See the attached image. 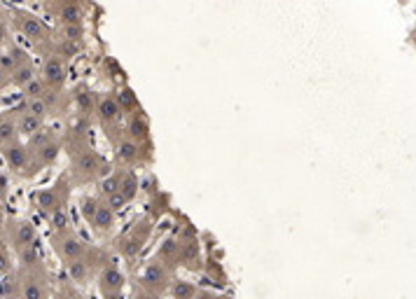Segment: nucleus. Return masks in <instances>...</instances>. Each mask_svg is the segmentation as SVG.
Wrapping results in <instances>:
<instances>
[{
	"label": "nucleus",
	"mask_w": 416,
	"mask_h": 299,
	"mask_svg": "<svg viewBox=\"0 0 416 299\" xmlns=\"http://www.w3.org/2000/svg\"><path fill=\"white\" fill-rule=\"evenodd\" d=\"M38 297H40V292H38V288H31V290H29V299H38Z\"/></svg>",
	"instance_id": "nucleus-13"
},
{
	"label": "nucleus",
	"mask_w": 416,
	"mask_h": 299,
	"mask_svg": "<svg viewBox=\"0 0 416 299\" xmlns=\"http://www.w3.org/2000/svg\"><path fill=\"white\" fill-rule=\"evenodd\" d=\"M101 110H103V115H106V117H113L117 108H115V103H113V101H108V103H103V108H101Z\"/></svg>",
	"instance_id": "nucleus-11"
},
{
	"label": "nucleus",
	"mask_w": 416,
	"mask_h": 299,
	"mask_svg": "<svg viewBox=\"0 0 416 299\" xmlns=\"http://www.w3.org/2000/svg\"><path fill=\"white\" fill-rule=\"evenodd\" d=\"M61 75H63L61 66H58L56 61H49V63H47V77H51V80H58Z\"/></svg>",
	"instance_id": "nucleus-1"
},
{
	"label": "nucleus",
	"mask_w": 416,
	"mask_h": 299,
	"mask_svg": "<svg viewBox=\"0 0 416 299\" xmlns=\"http://www.w3.org/2000/svg\"><path fill=\"white\" fill-rule=\"evenodd\" d=\"M122 154H129V157H131V154H134V147H131V145H125V147H122Z\"/></svg>",
	"instance_id": "nucleus-17"
},
{
	"label": "nucleus",
	"mask_w": 416,
	"mask_h": 299,
	"mask_svg": "<svg viewBox=\"0 0 416 299\" xmlns=\"http://www.w3.org/2000/svg\"><path fill=\"white\" fill-rule=\"evenodd\" d=\"M17 82H19V84H24V82H33V73H31L29 68L19 70V75H17Z\"/></svg>",
	"instance_id": "nucleus-7"
},
{
	"label": "nucleus",
	"mask_w": 416,
	"mask_h": 299,
	"mask_svg": "<svg viewBox=\"0 0 416 299\" xmlns=\"http://www.w3.org/2000/svg\"><path fill=\"white\" fill-rule=\"evenodd\" d=\"M96 223H99L101 227H106V225L110 223V213H106V211H99V213H96Z\"/></svg>",
	"instance_id": "nucleus-10"
},
{
	"label": "nucleus",
	"mask_w": 416,
	"mask_h": 299,
	"mask_svg": "<svg viewBox=\"0 0 416 299\" xmlns=\"http://www.w3.org/2000/svg\"><path fill=\"white\" fill-rule=\"evenodd\" d=\"M5 38V29H3V24H0V40Z\"/></svg>",
	"instance_id": "nucleus-18"
},
{
	"label": "nucleus",
	"mask_w": 416,
	"mask_h": 299,
	"mask_svg": "<svg viewBox=\"0 0 416 299\" xmlns=\"http://www.w3.org/2000/svg\"><path fill=\"white\" fill-rule=\"evenodd\" d=\"M24 29H26V33H31V35H38V33H40V24H38L35 19H26Z\"/></svg>",
	"instance_id": "nucleus-3"
},
{
	"label": "nucleus",
	"mask_w": 416,
	"mask_h": 299,
	"mask_svg": "<svg viewBox=\"0 0 416 299\" xmlns=\"http://www.w3.org/2000/svg\"><path fill=\"white\" fill-rule=\"evenodd\" d=\"M82 271H84L82 264H75V266H73V274H75L77 278H82Z\"/></svg>",
	"instance_id": "nucleus-12"
},
{
	"label": "nucleus",
	"mask_w": 416,
	"mask_h": 299,
	"mask_svg": "<svg viewBox=\"0 0 416 299\" xmlns=\"http://www.w3.org/2000/svg\"><path fill=\"white\" fill-rule=\"evenodd\" d=\"M22 129H24V131H35V129H38V117H24Z\"/></svg>",
	"instance_id": "nucleus-5"
},
{
	"label": "nucleus",
	"mask_w": 416,
	"mask_h": 299,
	"mask_svg": "<svg viewBox=\"0 0 416 299\" xmlns=\"http://www.w3.org/2000/svg\"><path fill=\"white\" fill-rule=\"evenodd\" d=\"M84 213H87V216H94V204H87V206H84Z\"/></svg>",
	"instance_id": "nucleus-15"
},
{
	"label": "nucleus",
	"mask_w": 416,
	"mask_h": 299,
	"mask_svg": "<svg viewBox=\"0 0 416 299\" xmlns=\"http://www.w3.org/2000/svg\"><path fill=\"white\" fill-rule=\"evenodd\" d=\"M77 250H80V248H77V245L75 243H70V245H66V252H70V255H75V252Z\"/></svg>",
	"instance_id": "nucleus-14"
},
{
	"label": "nucleus",
	"mask_w": 416,
	"mask_h": 299,
	"mask_svg": "<svg viewBox=\"0 0 416 299\" xmlns=\"http://www.w3.org/2000/svg\"><path fill=\"white\" fill-rule=\"evenodd\" d=\"M45 110H47L45 101H33V103H31V113H33V117H42Z\"/></svg>",
	"instance_id": "nucleus-4"
},
{
	"label": "nucleus",
	"mask_w": 416,
	"mask_h": 299,
	"mask_svg": "<svg viewBox=\"0 0 416 299\" xmlns=\"http://www.w3.org/2000/svg\"><path fill=\"white\" fill-rule=\"evenodd\" d=\"M19 236H22V241L24 243H29L31 241V239H33V232H31V227H22V232H19Z\"/></svg>",
	"instance_id": "nucleus-9"
},
{
	"label": "nucleus",
	"mask_w": 416,
	"mask_h": 299,
	"mask_svg": "<svg viewBox=\"0 0 416 299\" xmlns=\"http://www.w3.org/2000/svg\"><path fill=\"white\" fill-rule=\"evenodd\" d=\"M29 94L40 96L42 94V82H29Z\"/></svg>",
	"instance_id": "nucleus-8"
},
{
	"label": "nucleus",
	"mask_w": 416,
	"mask_h": 299,
	"mask_svg": "<svg viewBox=\"0 0 416 299\" xmlns=\"http://www.w3.org/2000/svg\"><path fill=\"white\" fill-rule=\"evenodd\" d=\"M12 134H15V127H12L10 122H3V124H0V140L12 138Z\"/></svg>",
	"instance_id": "nucleus-2"
},
{
	"label": "nucleus",
	"mask_w": 416,
	"mask_h": 299,
	"mask_svg": "<svg viewBox=\"0 0 416 299\" xmlns=\"http://www.w3.org/2000/svg\"><path fill=\"white\" fill-rule=\"evenodd\" d=\"M10 161L15 166H22L24 164V152H22V150H12V152H10Z\"/></svg>",
	"instance_id": "nucleus-6"
},
{
	"label": "nucleus",
	"mask_w": 416,
	"mask_h": 299,
	"mask_svg": "<svg viewBox=\"0 0 416 299\" xmlns=\"http://www.w3.org/2000/svg\"><path fill=\"white\" fill-rule=\"evenodd\" d=\"M115 180H108V183H106V192H115Z\"/></svg>",
	"instance_id": "nucleus-16"
}]
</instances>
